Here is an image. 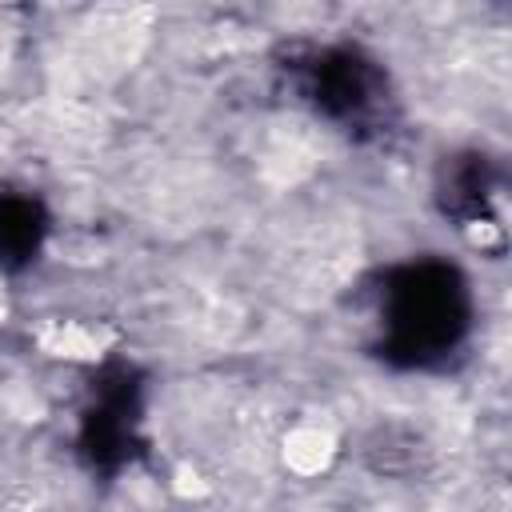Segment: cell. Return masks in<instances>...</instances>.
I'll use <instances>...</instances> for the list:
<instances>
[{
  "label": "cell",
  "mask_w": 512,
  "mask_h": 512,
  "mask_svg": "<svg viewBox=\"0 0 512 512\" xmlns=\"http://www.w3.org/2000/svg\"><path fill=\"white\" fill-rule=\"evenodd\" d=\"M328 452H332V440H328L324 432H316V428H300V432L288 440L284 460H288L296 472H320L324 460H328Z\"/></svg>",
  "instance_id": "6da1fadb"
}]
</instances>
